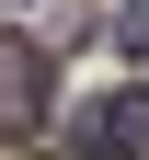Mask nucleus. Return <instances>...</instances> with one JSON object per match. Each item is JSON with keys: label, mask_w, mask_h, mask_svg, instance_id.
Instances as JSON below:
<instances>
[{"label": "nucleus", "mask_w": 149, "mask_h": 160, "mask_svg": "<svg viewBox=\"0 0 149 160\" xmlns=\"http://www.w3.org/2000/svg\"><path fill=\"white\" fill-rule=\"evenodd\" d=\"M35 114H46V57L23 34H0V137H23Z\"/></svg>", "instance_id": "f257e3e1"}, {"label": "nucleus", "mask_w": 149, "mask_h": 160, "mask_svg": "<svg viewBox=\"0 0 149 160\" xmlns=\"http://www.w3.org/2000/svg\"><path fill=\"white\" fill-rule=\"evenodd\" d=\"M0 12H12V0H0Z\"/></svg>", "instance_id": "20e7f679"}, {"label": "nucleus", "mask_w": 149, "mask_h": 160, "mask_svg": "<svg viewBox=\"0 0 149 160\" xmlns=\"http://www.w3.org/2000/svg\"><path fill=\"white\" fill-rule=\"evenodd\" d=\"M92 137H103V160H149V92H115L92 114Z\"/></svg>", "instance_id": "f03ea898"}, {"label": "nucleus", "mask_w": 149, "mask_h": 160, "mask_svg": "<svg viewBox=\"0 0 149 160\" xmlns=\"http://www.w3.org/2000/svg\"><path fill=\"white\" fill-rule=\"evenodd\" d=\"M126 46H149V0H138V12H126Z\"/></svg>", "instance_id": "7ed1b4c3"}]
</instances>
